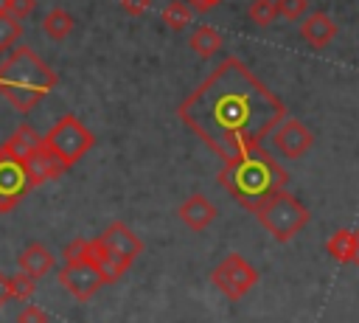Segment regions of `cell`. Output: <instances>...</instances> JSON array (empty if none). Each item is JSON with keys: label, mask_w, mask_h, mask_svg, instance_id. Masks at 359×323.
Masks as SVG:
<instances>
[{"label": "cell", "mask_w": 359, "mask_h": 323, "mask_svg": "<svg viewBox=\"0 0 359 323\" xmlns=\"http://www.w3.org/2000/svg\"><path fill=\"white\" fill-rule=\"evenodd\" d=\"M191 6L188 3H182V0H171L165 8H163V14H160V20L171 28V31H180V28H185L188 22H191Z\"/></svg>", "instance_id": "cell-19"}, {"label": "cell", "mask_w": 359, "mask_h": 323, "mask_svg": "<svg viewBox=\"0 0 359 323\" xmlns=\"http://www.w3.org/2000/svg\"><path fill=\"white\" fill-rule=\"evenodd\" d=\"M0 14H8V0H0Z\"/></svg>", "instance_id": "cell-31"}, {"label": "cell", "mask_w": 359, "mask_h": 323, "mask_svg": "<svg viewBox=\"0 0 359 323\" xmlns=\"http://www.w3.org/2000/svg\"><path fill=\"white\" fill-rule=\"evenodd\" d=\"M188 45H191V51H196V56L208 59V56H213V53L222 48V34H219L213 25H199V28L191 34Z\"/></svg>", "instance_id": "cell-16"}, {"label": "cell", "mask_w": 359, "mask_h": 323, "mask_svg": "<svg viewBox=\"0 0 359 323\" xmlns=\"http://www.w3.org/2000/svg\"><path fill=\"white\" fill-rule=\"evenodd\" d=\"M17 323H48V312L39 309V306H25L17 315Z\"/></svg>", "instance_id": "cell-26"}, {"label": "cell", "mask_w": 359, "mask_h": 323, "mask_svg": "<svg viewBox=\"0 0 359 323\" xmlns=\"http://www.w3.org/2000/svg\"><path fill=\"white\" fill-rule=\"evenodd\" d=\"M149 6H151V0H121V8H123L129 17H140V14H146Z\"/></svg>", "instance_id": "cell-27"}, {"label": "cell", "mask_w": 359, "mask_h": 323, "mask_svg": "<svg viewBox=\"0 0 359 323\" xmlns=\"http://www.w3.org/2000/svg\"><path fill=\"white\" fill-rule=\"evenodd\" d=\"M272 143L280 154L286 157H300L314 146V135L309 132V126H303L297 118H286L283 124L275 126L272 132Z\"/></svg>", "instance_id": "cell-10"}, {"label": "cell", "mask_w": 359, "mask_h": 323, "mask_svg": "<svg viewBox=\"0 0 359 323\" xmlns=\"http://www.w3.org/2000/svg\"><path fill=\"white\" fill-rule=\"evenodd\" d=\"M222 0H188V6L194 8V11H199V14H205V11H210V8H216Z\"/></svg>", "instance_id": "cell-28"}, {"label": "cell", "mask_w": 359, "mask_h": 323, "mask_svg": "<svg viewBox=\"0 0 359 323\" xmlns=\"http://www.w3.org/2000/svg\"><path fill=\"white\" fill-rule=\"evenodd\" d=\"M39 146H42V135H39L31 124H20V126L11 132V138H8L0 149H3V154H8V157H14V160L25 163Z\"/></svg>", "instance_id": "cell-12"}, {"label": "cell", "mask_w": 359, "mask_h": 323, "mask_svg": "<svg viewBox=\"0 0 359 323\" xmlns=\"http://www.w3.org/2000/svg\"><path fill=\"white\" fill-rule=\"evenodd\" d=\"M255 216H258V222L272 233V239H278V242H289V239L297 236V233L309 225V219H311L309 208H306L294 194H289L286 188L275 191V194L258 208Z\"/></svg>", "instance_id": "cell-5"}, {"label": "cell", "mask_w": 359, "mask_h": 323, "mask_svg": "<svg viewBox=\"0 0 359 323\" xmlns=\"http://www.w3.org/2000/svg\"><path fill=\"white\" fill-rule=\"evenodd\" d=\"M0 154H3V149H0Z\"/></svg>", "instance_id": "cell-32"}, {"label": "cell", "mask_w": 359, "mask_h": 323, "mask_svg": "<svg viewBox=\"0 0 359 323\" xmlns=\"http://www.w3.org/2000/svg\"><path fill=\"white\" fill-rule=\"evenodd\" d=\"M325 250L331 258L348 264L351 261V253H353V230H337L328 242H325Z\"/></svg>", "instance_id": "cell-18"}, {"label": "cell", "mask_w": 359, "mask_h": 323, "mask_svg": "<svg viewBox=\"0 0 359 323\" xmlns=\"http://www.w3.org/2000/svg\"><path fill=\"white\" fill-rule=\"evenodd\" d=\"M337 22L325 14V11H314V14H309L306 20H303V25H300V37L309 42V45H314V48H325L334 37H337Z\"/></svg>", "instance_id": "cell-14"}, {"label": "cell", "mask_w": 359, "mask_h": 323, "mask_svg": "<svg viewBox=\"0 0 359 323\" xmlns=\"http://www.w3.org/2000/svg\"><path fill=\"white\" fill-rule=\"evenodd\" d=\"M42 28H45V34L50 37V39H65L70 31H73V17H70V11H65V8H50L48 14H45V20H42Z\"/></svg>", "instance_id": "cell-17"}, {"label": "cell", "mask_w": 359, "mask_h": 323, "mask_svg": "<svg viewBox=\"0 0 359 323\" xmlns=\"http://www.w3.org/2000/svg\"><path fill=\"white\" fill-rule=\"evenodd\" d=\"M53 87L56 73L28 45L11 48V53L0 62V93L20 112H31Z\"/></svg>", "instance_id": "cell-3"}, {"label": "cell", "mask_w": 359, "mask_h": 323, "mask_svg": "<svg viewBox=\"0 0 359 323\" xmlns=\"http://www.w3.org/2000/svg\"><path fill=\"white\" fill-rule=\"evenodd\" d=\"M140 250H143V242L123 222H112L107 230H101V236L87 239L84 258H90L101 270L107 284H115L129 270V264L140 256Z\"/></svg>", "instance_id": "cell-4"}, {"label": "cell", "mask_w": 359, "mask_h": 323, "mask_svg": "<svg viewBox=\"0 0 359 323\" xmlns=\"http://www.w3.org/2000/svg\"><path fill=\"white\" fill-rule=\"evenodd\" d=\"M36 8V0H8V14L17 20H25Z\"/></svg>", "instance_id": "cell-25"}, {"label": "cell", "mask_w": 359, "mask_h": 323, "mask_svg": "<svg viewBox=\"0 0 359 323\" xmlns=\"http://www.w3.org/2000/svg\"><path fill=\"white\" fill-rule=\"evenodd\" d=\"M93 143H95L93 132L76 115H62L48 129V135H42V146L50 154H56L65 163V169H70L73 163H79V157H84L93 149Z\"/></svg>", "instance_id": "cell-6"}, {"label": "cell", "mask_w": 359, "mask_h": 323, "mask_svg": "<svg viewBox=\"0 0 359 323\" xmlns=\"http://www.w3.org/2000/svg\"><path fill=\"white\" fill-rule=\"evenodd\" d=\"M62 256H65V264H73V261H81V258L87 256V239H73L70 244H65V250H62Z\"/></svg>", "instance_id": "cell-24"}, {"label": "cell", "mask_w": 359, "mask_h": 323, "mask_svg": "<svg viewBox=\"0 0 359 323\" xmlns=\"http://www.w3.org/2000/svg\"><path fill=\"white\" fill-rule=\"evenodd\" d=\"M247 17L255 25H269L278 17V6H275V0H252L247 6Z\"/></svg>", "instance_id": "cell-22"}, {"label": "cell", "mask_w": 359, "mask_h": 323, "mask_svg": "<svg viewBox=\"0 0 359 323\" xmlns=\"http://www.w3.org/2000/svg\"><path fill=\"white\" fill-rule=\"evenodd\" d=\"M278 6V14L286 17V20H300L303 11L309 8V0H275Z\"/></svg>", "instance_id": "cell-23"}, {"label": "cell", "mask_w": 359, "mask_h": 323, "mask_svg": "<svg viewBox=\"0 0 359 323\" xmlns=\"http://www.w3.org/2000/svg\"><path fill=\"white\" fill-rule=\"evenodd\" d=\"M59 281H62V286H65L76 301H90V298L107 284V278L101 275V270H98L90 258L65 264V267L59 270Z\"/></svg>", "instance_id": "cell-8"}, {"label": "cell", "mask_w": 359, "mask_h": 323, "mask_svg": "<svg viewBox=\"0 0 359 323\" xmlns=\"http://www.w3.org/2000/svg\"><path fill=\"white\" fill-rule=\"evenodd\" d=\"M20 270L28 272L31 278L48 275V272L53 270V256H50V250H48L45 244H39V242L28 244V247L20 253Z\"/></svg>", "instance_id": "cell-15"}, {"label": "cell", "mask_w": 359, "mask_h": 323, "mask_svg": "<svg viewBox=\"0 0 359 323\" xmlns=\"http://www.w3.org/2000/svg\"><path fill=\"white\" fill-rule=\"evenodd\" d=\"M36 289V278H31L28 272H17L8 278V298L14 301H28Z\"/></svg>", "instance_id": "cell-21"}, {"label": "cell", "mask_w": 359, "mask_h": 323, "mask_svg": "<svg viewBox=\"0 0 359 323\" xmlns=\"http://www.w3.org/2000/svg\"><path fill=\"white\" fill-rule=\"evenodd\" d=\"M289 183L286 169L261 146L241 154L238 160H227L219 169V185L247 211L258 213V208Z\"/></svg>", "instance_id": "cell-2"}, {"label": "cell", "mask_w": 359, "mask_h": 323, "mask_svg": "<svg viewBox=\"0 0 359 323\" xmlns=\"http://www.w3.org/2000/svg\"><path fill=\"white\" fill-rule=\"evenodd\" d=\"M351 264L359 267V230H353V253H351Z\"/></svg>", "instance_id": "cell-30"}, {"label": "cell", "mask_w": 359, "mask_h": 323, "mask_svg": "<svg viewBox=\"0 0 359 323\" xmlns=\"http://www.w3.org/2000/svg\"><path fill=\"white\" fill-rule=\"evenodd\" d=\"M210 281H213L230 301H238V298H244V295L252 289V284L258 281V270H255L244 256L230 253V256H224V258L210 270Z\"/></svg>", "instance_id": "cell-7"}, {"label": "cell", "mask_w": 359, "mask_h": 323, "mask_svg": "<svg viewBox=\"0 0 359 323\" xmlns=\"http://www.w3.org/2000/svg\"><path fill=\"white\" fill-rule=\"evenodd\" d=\"M180 219L191 228V230H205L213 219H216V208L205 194H191L182 205H180Z\"/></svg>", "instance_id": "cell-13"}, {"label": "cell", "mask_w": 359, "mask_h": 323, "mask_svg": "<svg viewBox=\"0 0 359 323\" xmlns=\"http://www.w3.org/2000/svg\"><path fill=\"white\" fill-rule=\"evenodd\" d=\"M25 171H28V183H31V188H34V185H42V183H48V180L62 177L67 169H65V163H62L56 154H50L45 146H39V149L25 160Z\"/></svg>", "instance_id": "cell-11"}, {"label": "cell", "mask_w": 359, "mask_h": 323, "mask_svg": "<svg viewBox=\"0 0 359 323\" xmlns=\"http://www.w3.org/2000/svg\"><path fill=\"white\" fill-rule=\"evenodd\" d=\"M28 188H31V183H28L25 163H20L8 154H0V213L14 211Z\"/></svg>", "instance_id": "cell-9"}, {"label": "cell", "mask_w": 359, "mask_h": 323, "mask_svg": "<svg viewBox=\"0 0 359 323\" xmlns=\"http://www.w3.org/2000/svg\"><path fill=\"white\" fill-rule=\"evenodd\" d=\"M177 115L227 163L258 149L286 121V107L241 59L227 56L177 107Z\"/></svg>", "instance_id": "cell-1"}, {"label": "cell", "mask_w": 359, "mask_h": 323, "mask_svg": "<svg viewBox=\"0 0 359 323\" xmlns=\"http://www.w3.org/2000/svg\"><path fill=\"white\" fill-rule=\"evenodd\" d=\"M8 301V278L0 272V306Z\"/></svg>", "instance_id": "cell-29"}, {"label": "cell", "mask_w": 359, "mask_h": 323, "mask_svg": "<svg viewBox=\"0 0 359 323\" xmlns=\"http://www.w3.org/2000/svg\"><path fill=\"white\" fill-rule=\"evenodd\" d=\"M20 39H22V20L11 14H0V53L14 48Z\"/></svg>", "instance_id": "cell-20"}]
</instances>
